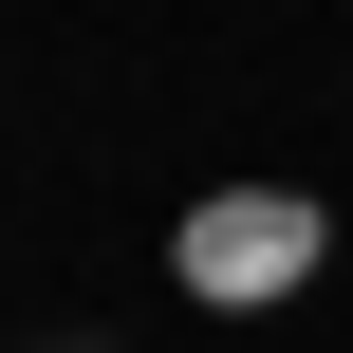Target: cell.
<instances>
[{"label":"cell","mask_w":353,"mask_h":353,"mask_svg":"<svg viewBox=\"0 0 353 353\" xmlns=\"http://www.w3.org/2000/svg\"><path fill=\"white\" fill-rule=\"evenodd\" d=\"M335 261V223L298 205V186H223L205 223H186V298H298Z\"/></svg>","instance_id":"cell-1"},{"label":"cell","mask_w":353,"mask_h":353,"mask_svg":"<svg viewBox=\"0 0 353 353\" xmlns=\"http://www.w3.org/2000/svg\"><path fill=\"white\" fill-rule=\"evenodd\" d=\"M19 353H130V335H19Z\"/></svg>","instance_id":"cell-2"}]
</instances>
